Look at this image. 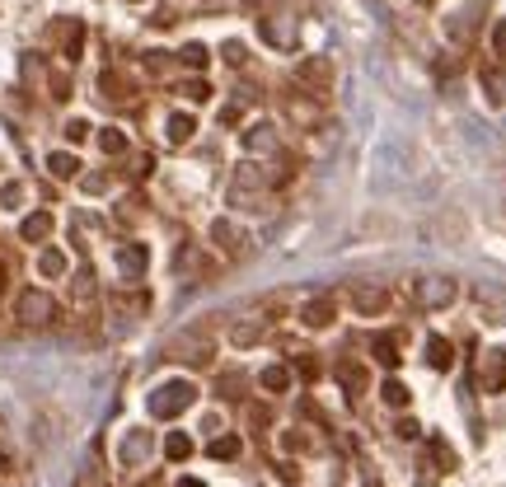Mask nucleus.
<instances>
[{
	"mask_svg": "<svg viewBox=\"0 0 506 487\" xmlns=\"http://www.w3.org/2000/svg\"><path fill=\"white\" fill-rule=\"evenodd\" d=\"M244 385H248L244 375H221V380H216V394H221V398H239Z\"/></svg>",
	"mask_w": 506,
	"mask_h": 487,
	"instance_id": "obj_30",
	"label": "nucleus"
},
{
	"mask_svg": "<svg viewBox=\"0 0 506 487\" xmlns=\"http://www.w3.org/2000/svg\"><path fill=\"white\" fill-rule=\"evenodd\" d=\"M263 333H268V323H239L235 328V347H253V342H263Z\"/></svg>",
	"mask_w": 506,
	"mask_h": 487,
	"instance_id": "obj_28",
	"label": "nucleus"
},
{
	"mask_svg": "<svg viewBox=\"0 0 506 487\" xmlns=\"http://www.w3.org/2000/svg\"><path fill=\"white\" fill-rule=\"evenodd\" d=\"M183 94H188L192 103H206V99H211V85H206V80H188V85H183Z\"/></svg>",
	"mask_w": 506,
	"mask_h": 487,
	"instance_id": "obj_31",
	"label": "nucleus"
},
{
	"mask_svg": "<svg viewBox=\"0 0 506 487\" xmlns=\"http://www.w3.org/2000/svg\"><path fill=\"white\" fill-rule=\"evenodd\" d=\"M52 99H70V80L66 75H52Z\"/></svg>",
	"mask_w": 506,
	"mask_h": 487,
	"instance_id": "obj_40",
	"label": "nucleus"
},
{
	"mask_svg": "<svg viewBox=\"0 0 506 487\" xmlns=\"http://www.w3.org/2000/svg\"><path fill=\"white\" fill-rule=\"evenodd\" d=\"M192 403H197V385L192 380H164V385L150 394V412L155 417H179V412H188Z\"/></svg>",
	"mask_w": 506,
	"mask_h": 487,
	"instance_id": "obj_2",
	"label": "nucleus"
},
{
	"mask_svg": "<svg viewBox=\"0 0 506 487\" xmlns=\"http://www.w3.org/2000/svg\"><path fill=\"white\" fill-rule=\"evenodd\" d=\"M179 61H183V66H192V70H202L206 61H211V52H206L202 43H188V47L179 52Z\"/></svg>",
	"mask_w": 506,
	"mask_h": 487,
	"instance_id": "obj_29",
	"label": "nucleus"
},
{
	"mask_svg": "<svg viewBox=\"0 0 506 487\" xmlns=\"http://www.w3.org/2000/svg\"><path fill=\"white\" fill-rule=\"evenodd\" d=\"M85 137H90V122H85V117H70V122H66V141H70V146H80Z\"/></svg>",
	"mask_w": 506,
	"mask_h": 487,
	"instance_id": "obj_32",
	"label": "nucleus"
},
{
	"mask_svg": "<svg viewBox=\"0 0 506 487\" xmlns=\"http://www.w3.org/2000/svg\"><path fill=\"white\" fill-rule=\"evenodd\" d=\"M179 487H202V483H197V478H183V483Z\"/></svg>",
	"mask_w": 506,
	"mask_h": 487,
	"instance_id": "obj_44",
	"label": "nucleus"
},
{
	"mask_svg": "<svg viewBox=\"0 0 506 487\" xmlns=\"http://www.w3.org/2000/svg\"><path fill=\"white\" fill-rule=\"evenodd\" d=\"M192 132H197V122H192L188 113H169V122H164V137L174 141V146H188V141H192Z\"/></svg>",
	"mask_w": 506,
	"mask_h": 487,
	"instance_id": "obj_16",
	"label": "nucleus"
},
{
	"mask_svg": "<svg viewBox=\"0 0 506 487\" xmlns=\"http://www.w3.org/2000/svg\"><path fill=\"white\" fill-rule=\"evenodd\" d=\"M38 272H43V277H66V253H61V249H47L43 258H38Z\"/></svg>",
	"mask_w": 506,
	"mask_h": 487,
	"instance_id": "obj_23",
	"label": "nucleus"
},
{
	"mask_svg": "<svg viewBox=\"0 0 506 487\" xmlns=\"http://www.w3.org/2000/svg\"><path fill=\"white\" fill-rule=\"evenodd\" d=\"M248 422H253V427H268V422H272L268 403H248Z\"/></svg>",
	"mask_w": 506,
	"mask_h": 487,
	"instance_id": "obj_34",
	"label": "nucleus"
},
{
	"mask_svg": "<svg viewBox=\"0 0 506 487\" xmlns=\"http://www.w3.org/2000/svg\"><path fill=\"white\" fill-rule=\"evenodd\" d=\"M99 150H103V155H122V150H127V137L117 132V127H103V132H99Z\"/></svg>",
	"mask_w": 506,
	"mask_h": 487,
	"instance_id": "obj_26",
	"label": "nucleus"
},
{
	"mask_svg": "<svg viewBox=\"0 0 506 487\" xmlns=\"http://www.w3.org/2000/svg\"><path fill=\"white\" fill-rule=\"evenodd\" d=\"M244 150L248 155H272V150H281V137H277V127L272 122H253V127H244Z\"/></svg>",
	"mask_w": 506,
	"mask_h": 487,
	"instance_id": "obj_7",
	"label": "nucleus"
},
{
	"mask_svg": "<svg viewBox=\"0 0 506 487\" xmlns=\"http://www.w3.org/2000/svg\"><path fill=\"white\" fill-rule=\"evenodd\" d=\"M99 90H103V99L117 103V99H127V80L117 75V70H103V75H99Z\"/></svg>",
	"mask_w": 506,
	"mask_h": 487,
	"instance_id": "obj_21",
	"label": "nucleus"
},
{
	"mask_svg": "<svg viewBox=\"0 0 506 487\" xmlns=\"http://www.w3.org/2000/svg\"><path fill=\"white\" fill-rule=\"evenodd\" d=\"M221 122H225V127H235V122H239V108H235V103H230V108H221Z\"/></svg>",
	"mask_w": 506,
	"mask_h": 487,
	"instance_id": "obj_43",
	"label": "nucleus"
},
{
	"mask_svg": "<svg viewBox=\"0 0 506 487\" xmlns=\"http://www.w3.org/2000/svg\"><path fill=\"white\" fill-rule=\"evenodd\" d=\"M80 52H85V23H80V19H66V28H61V57H66V61H80Z\"/></svg>",
	"mask_w": 506,
	"mask_h": 487,
	"instance_id": "obj_14",
	"label": "nucleus"
},
{
	"mask_svg": "<svg viewBox=\"0 0 506 487\" xmlns=\"http://www.w3.org/2000/svg\"><path fill=\"white\" fill-rule=\"evenodd\" d=\"M146 262H150L146 244H122V249H117V267H122V277H141V272H146Z\"/></svg>",
	"mask_w": 506,
	"mask_h": 487,
	"instance_id": "obj_13",
	"label": "nucleus"
},
{
	"mask_svg": "<svg viewBox=\"0 0 506 487\" xmlns=\"http://www.w3.org/2000/svg\"><path fill=\"white\" fill-rule=\"evenodd\" d=\"M455 300V282L450 277H427V282H417V305L422 309H446Z\"/></svg>",
	"mask_w": 506,
	"mask_h": 487,
	"instance_id": "obj_6",
	"label": "nucleus"
},
{
	"mask_svg": "<svg viewBox=\"0 0 506 487\" xmlns=\"http://www.w3.org/2000/svg\"><path fill=\"white\" fill-rule=\"evenodd\" d=\"M103 188H108V173H90L85 178V193H103Z\"/></svg>",
	"mask_w": 506,
	"mask_h": 487,
	"instance_id": "obj_41",
	"label": "nucleus"
},
{
	"mask_svg": "<svg viewBox=\"0 0 506 487\" xmlns=\"http://www.w3.org/2000/svg\"><path fill=\"white\" fill-rule=\"evenodd\" d=\"M146 454H150V436L146 431H132V436L122 441V464H141Z\"/></svg>",
	"mask_w": 506,
	"mask_h": 487,
	"instance_id": "obj_19",
	"label": "nucleus"
},
{
	"mask_svg": "<svg viewBox=\"0 0 506 487\" xmlns=\"http://www.w3.org/2000/svg\"><path fill=\"white\" fill-rule=\"evenodd\" d=\"M164 454H169V459H188V454H192V441L183 436V431H169V436H164Z\"/></svg>",
	"mask_w": 506,
	"mask_h": 487,
	"instance_id": "obj_27",
	"label": "nucleus"
},
{
	"mask_svg": "<svg viewBox=\"0 0 506 487\" xmlns=\"http://www.w3.org/2000/svg\"><path fill=\"white\" fill-rule=\"evenodd\" d=\"M268 188H272V178L253 164V159H244V164L235 169V178H230V206H253Z\"/></svg>",
	"mask_w": 506,
	"mask_h": 487,
	"instance_id": "obj_3",
	"label": "nucleus"
},
{
	"mask_svg": "<svg viewBox=\"0 0 506 487\" xmlns=\"http://www.w3.org/2000/svg\"><path fill=\"white\" fill-rule=\"evenodd\" d=\"M380 398L389 403V408H408V398H413V394H408V385H404V380H384Z\"/></svg>",
	"mask_w": 506,
	"mask_h": 487,
	"instance_id": "obj_24",
	"label": "nucleus"
},
{
	"mask_svg": "<svg viewBox=\"0 0 506 487\" xmlns=\"http://www.w3.org/2000/svg\"><path fill=\"white\" fill-rule=\"evenodd\" d=\"M295 85H310V90L324 99V90H328V80H333V66H328L324 57H305V61H295Z\"/></svg>",
	"mask_w": 506,
	"mask_h": 487,
	"instance_id": "obj_5",
	"label": "nucleus"
},
{
	"mask_svg": "<svg viewBox=\"0 0 506 487\" xmlns=\"http://www.w3.org/2000/svg\"><path fill=\"white\" fill-rule=\"evenodd\" d=\"M164 351H169V361H192V365H202V361H211V356H216V342L197 338V333H183V338H174Z\"/></svg>",
	"mask_w": 506,
	"mask_h": 487,
	"instance_id": "obj_4",
	"label": "nucleus"
},
{
	"mask_svg": "<svg viewBox=\"0 0 506 487\" xmlns=\"http://www.w3.org/2000/svg\"><path fill=\"white\" fill-rule=\"evenodd\" d=\"M221 52H225V61H230V66H244V43H235V38H230Z\"/></svg>",
	"mask_w": 506,
	"mask_h": 487,
	"instance_id": "obj_33",
	"label": "nucleus"
},
{
	"mask_svg": "<svg viewBox=\"0 0 506 487\" xmlns=\"http://www.w3.org/2000/svg\"><path fill=\"white\" fill-rule=\"evenodd\" d=\"M295 370H300L305 380H315V375H319V361H315V356H300V361H295Z\"/></svg>",
	"mask_w": 506,
	"mask_h": 487,
	"instance_id": "obj_39",
	"label": "nucleus"
},
{
	"mask_svg": "<svg viewBox=\"0 0 506 487\" xmlns=\"http://www.w3.org/2000/svg\"><path fill=\"white\" fill-rule=\"evenodd\" d=\"M371 356L380 365H394V361H399V338H394V333H375V338H371Z\"/></svg>",
	"mask_w": 506,
	"mask_h": 487,
	"instance_id": "obj_17",
	"label": "nucleus"
},
{
	"mask_svg": "<svg viewBox=\"0 0 506 487\" xmlns=\"http://www.w3.org/2000/svg\"><path fill=\"white\" fill-rule=\"evenodd\" d=\"M52 211H33V215H23V225H19V239L23 244H43L47 235H52Z\"/></svg>",
	"mask_w": 506,
	"mask_h": 487,
	"instance_id": "obj_11",
	"label": "nucleus"
},
{
	"mask_svg": "<svg viewBox=\"0 0 506 487\" xmlns=\"http://www.w3.org/2000/svg\"><path fill=\"white\" fill-rule=\"evenodd\" d=\"M427 365H431V370H450V365H455V347H450V338H427Z\"/></svg>",
	"mask_w": 506,
	"mask_h": 487,
	"instance_id": "obj_15",
	"label": "nucleus"
},
{
	"mask_svg": "<svg viewBox=\"0 0 506 487\" xmlns=\"http://www.w3.org/2000/svg\"><path fill=\"white\" fill-rule=\"evenodd\" d=\"M352 305H357V314H380L389 305V291L375 282H361V286H352Z\"/></svg>",
	"mask_w": 506,
	"mask_h": 487,
	"instance_id": "obj_8",
	"label": "nucleus"
},
{
	"mask_svg": "<svg viewBox=\"0 0 506 487\" xmlns=\"http://www.w3.org/2000/svg\"><path fill=\"white\" fill-rule=\"evenodd\" d=\"M132 5H141V0H132Z\"/></svg>",
	"mask_w": 506,
	"mask_h": 487,
	"instance_id": "obj_46",
	"label": "nucleus"
},
{
	"mask_svg": "<svg viewBox=\"0 0 506 487\" xmlns=\"http://www.w3.org/2000/svg\"><path fill=\"white\" fill-rule=\"evenodd\" d=\"M239 450H244V441H239V436H230V431H225V436H216V441L206 445V454H211V459H239Z\"/></svg>",
	"mask_w": 506,
	"mask_h": 487,
	"instance_id": "obj_20",
	"label": "nucleus"
},
{
	"mask_svg": "<svg viewBox=\"0 0 506 487\" xmlns=\"http://www.w3.org/2000/svg\"><path fill=\"white\" fill-rule=\"evenodd\" d=\"M47 173H52V178H75V173H80V159L66 155V150H52V155H47Z\"/></svg>",
	"mask_w": 506,
	"mask_h": 487,
	"instance_id": "obj_18",
	"label": "nucleus"
},
{
	"mask_svg": "<svg viewBox=\"0 0 506 487\" xmlns=\"http://www.w3.org/2000/svg\"><path fill=\"white\" fill-rule=\"evenodd\" d=\"M333 319H337V305L328 300V295H324V300H310V305L300 309V323H305V328H328Z\"/></svg>",
	"mask_w": 506,
	"mask_h": 487,
	"instance_id": "obj_12",
	"label": "nucleus"
},
{
	"mask_svg": "<svg viewBox=\"0 0 506 487\" xmlns=\"http://www.w3.org/2000/svg\"><path fill=\"white\" fill-rule=\"evenodd\" d=\"M281 445H286V450H310V436H300V431H291V436H281Z\"/></svg>",
	"mask_w": 506,
	"mask_h": 487,
	"instance_id": "obj_38",
	"label": "nucleus"
},
{
	"mask_svg": "<svg viewBox=\"0 0 506 487\" xmlns=\"http://www.w3.org/2000/svg\"><path fill=\"white\" fill-rule=\"evenodd\" d=\"M394 431H399V441H417V431H422V427H417L413 417H404V422H399Z\"/></svg>",
	"mask_w": 506,
	"mask_h": 487,
	"instance_id": "obj_37",
	"label": "nucleus"
},
{
	"mask_svg": "<svg viewBox=\"0 0 506 487\" xmlns=\"http://www.w3.org/2000/svg\"><path fill=\"white\" fill-rule=\"evenodd\" d=\"M333 375H337V385L347 389V398H361V394H366V385H371V375H366V365H361V361H337Z\"/></svg>",
	"mask_w": 506,
	"mask_h": 487,
	"instance_id": "obj_9",
	"label": "nucleus"
},
{
	"mask_svg": "<svg viewBox=\"0 0 506 487\" xmlns=\"http://www.w3.org/2000/svg\"><path fill=\"white\" fill-rule=\"evenodd\" d=\"M492 52H497V57L506 61V19H502V23H497V28H492Z\"/></svg>",
	"mask_w": 506,
	"mask_h": 487,
	"instance_id": "obj_35",
	"label": "nucleus"
},
{
	"mask_svg": "<svg viewBox=\"0 0 506 487\" xmlns=\"http://www.w3.org/2000/svg\"><path fill=\"white\" fill-rule=\"evenodd\" d=\"M19 197H23V183H5V188H0V202L5 206H14Z\"/></svg>",
	"mask_w": 506,
	"mask_h": 487,
	"instance_id": "obj_36",
	"label": "nucleus"
},
{
	"mask_svg": "<svg viewBox=\"0 0 506 487\" xmlns=\"http://www.w3.org/2000/svg\"><path fill=\"white\" fill-rule=\"evenodd\" d=\"M258 385L272 389V394H277V389H291V370H286V365H268V370L258 375Z\"/></svg>",
	"mask_w": 506,
	"mask_h": 487,
	"instance_id": "obj_22",
	"label": "nucleus"
},
{
	"mask_svg": "<svg viewBox=\"0 0 506 487\" xmlns=\"http://www.w3.org/2000/svg\"><path fill=\"white\" fill-rule=\"evenodd\" d=\"M497 323H506V309H497Z\"/></svg>",
	"mask_w": 506,
	"mask_h": 487,
	"instance_id": "obj_45",
	"label": "nucleus"
},
{
	"mask_svg": "<svg viewBox=\"0 0 506 487\" xmlns=\"http://www.w3.org/2000/svg\"><path fill=\"white\" fill-rule=\"evenodd\" d=\"M14 319H19V323H28V328L52 323V319H56V295L43 291V286H23V291L14 295Z\"/></svg>",
	"mask_w": 506,
	"mask_h": 487,
	"instance_id": "obj_1",
	"label": "nucleus"
},
{
	"mask_svg": "<svg viewBox=\"0 0 506 487\" xmlns=\"http://www.w3.org/2000/svg\"><path fill=\"white\" fill-rule=\"evenodd\" d=\"M277 478H281V483H295V478H300V469H295V464H281Z\"/></svg>",
	"mask_w": 506,
	"mask_h": 487,
	"instance_id": "obj_42",
	"label": "nucleus"
},
{
	"mask_svg": "<svg viewBox=\"0 0 506 487\" xmlns=\"http://www.w3.org/2000/svg\"><path fill=\"white\" fill-rule=\"evenodd\" d=\"M258 33L268 38L272 47H286V43H291V23H286V28H281L277 19H263V23H258Z\"/></svg>",
	"mask_w": 506,
	"mask_h": 487,
	"instance_id": "obj_25",
	"label": "nucleus"
},
{
	"mask_svg": "<svg viewBox=\"0 0 506 487\" xmlns=\"http://www.w3.org/2000/svg\"><path fill=\"white\" fill-rule=\"evenodd\" d=\"M211 239L230 253V258H239V253L248 249V235H239V225H235V220H225V215H221V220H211Z\"/></svg>",
	"mask_w": 506,
	"mask_h": 487,
	"instance_id": "obj_10",
	"label": "nucleus"
}]
</instances>
